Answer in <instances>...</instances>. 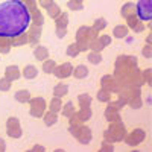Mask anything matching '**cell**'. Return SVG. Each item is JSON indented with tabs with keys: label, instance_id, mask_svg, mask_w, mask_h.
Wrapping results in <instances>:
<instances>
[{
	"label": "cell",
	"instance_id": "9",
	"mask_svg": "<svg viewBox=\"0 0 152 152\" xmlns=\"http://www.w3.org/2000/svg\"><path fill=\"white\" fill-rule=\"evenodd\" d=\"M34 56H35V59H38V61H44V59H47L49 58V50L44 47V46H37L35 49H34Z\"/></svg>",
	"mask_w": 152,
	"mask_h": 152
},
{
	"label": "cell",
	"instance_id": "13",
	"mask_svg": "<svg viewBox=\"0 0 152 152\" xmlns=\"http://www.w3.org/2000/svg\"><path fill=\"white\" fill-rule=\"evenodd\" d=\"M15 100L20 104H28L29 102V99H31V93L28 90H18L15 94H14Z\"/></svg>",
	"mask_w": 152,
	"mask_h": 152
},
{
	"label": "cell",
	"instance_id": "53",
	"mask_svg": "<svg viewBox=\"0 0 152 152\" xmlns=\"http://www.w3.org/2000/svg\"><path fill=\"white\" fill-rule=\"evenodd\" d=\"M151 41H152V35H148V38H146V43H148V44H151Z\"/></svg>",
	"mask_w": 152,
	"mask_h": 152
},
{
	"label": "cell",
	"instance_id": "4",
	"mask_svg": "<svg viewBox=\"0 0 152 152\" xmlns=\"http://www.w3.org/2000/svg\"><path fill=\"white\" fill-rule=\"evenodd\" d=\"M72 72H73V66L70 64V62H62L61 66H55L52 73L58 79H66V78H69V76H72Z\"/></svg>",
	"mask_w": 152,
	"mask_h": 152
},
{
	"label": "cell",
	"instance_id": "28",
	"mask_svg": "<svg viewBox=\"0 0 152 152\" xmlns=\"http://www.w3.org/2000/svg\"><path fill=\"white\" fill-rule=\"evenodd\" d=\"M97 99L100 100V102H110L111 100V91H108V90H100L99 93H97Z\"/></svg>",
	"mask_w": 152,
	"mask_h": 152
},
{
	"label": "cell",
	"instance_id": "35",
	"mask_svg": "<svg viewBox=\"0 0 152 152\" xmlns=\"http://www.w3.org/2000/svg\"><path fill=\"white\" fill-rule=\"evenodd\" d=\"M21 129H20V126H15V128H8V135L11 138H20L21 137Z\"/></svg>",
	"mask_w": 152,
	"mask_h": 152
},
{
	"label": "cell",
	"instance_id": "40",
	"mask_svg": "<svg viewBox=\"0 0 152 152\" xmlns=\"http://www.w3.org/2000/svg\"><path fill=\"white\" fill-rule=\"evenodd\" d=\"M97 40L100 41V44L105 47V46H110V43H111V37L104 34V35H99V37H97Z\"/></svg>",
	"mask_w": 152,
	"mask_h": 152
},
{
	"label": "cell",
	"instance_id": "29",
	"mask_svg": "<svg viewBox=\"0 0 152 152\" xmlns=\"http://www.w3.org/2000/svg\"><path fill=\"white\" fill-rule=\"evenodd\" d=\"M44 110H46V107H31L29 113H31L32 117H43Z\"/></svg>",
	"mask_w": 152,
	"mask_h": 152
},
{
	"label": "cell",
	"instance_id": "10",
	"mask_svg": "<svg viewBox=\"0 0 152 152\" xmlns=\"http://www.w3.org/2000/svg\"><path fill=\"white\" fill-rule=\"evenodd\" d=\"M100 82H102V88L104 90H108V91H114L116 90V81H114L113 76H104L102 79H100Z\"/></svg>",
	"mask_w": 152,
	"mask_h": 152
},
{
	"label": "cell",
	"instance_id": "19",
	"mask_svg": "<svg viewBox=\"0 0 152 152\" xmlns=\"http://www.w3.org/2000/svg\"><path fill=\"white\" fill-rule=\"evenodd\" d=\"M55 24H56V28H61V29H67V24H69V17L67 14H61L55 18Z\"/></svg>",
	"mask_w": 152,
	"mask_h": 152
},
{
	"label": "cell",
	"instance_id": "24",
	"mask_svg": "<svg viewBox=\"0 0 152 152\" xmlns=\"http://www.w3.org/2000/svg\"><path fill=\"white\" fill-rule=\"evenodd\" d=\"M61 113H62V114H64V116L69 119V117L72 116V114L75 113V107H73V104H72V102H67L66 105L62 104V107H61Z\"/></svg>",
	"mask_w": 152,
	"mask_h": 152
},
{
	"label": "cell",
	"instance_id": "32",
	"mask_svg": "<svg viewBox=\"0 0 152 152\" xmlns=\"http://www.w3.org/2000/svg\"><path fill=\"white\" fill-rule=\"evenodd\" d=\"M88 49H91L93 52H100V50L104 49V46L100 44V41H99L97 38H96V40H91V41H88Z\"/></svg>",
	"mask_w": 152,
	"mask_h": 152
},
{
	"label": "cell",
	"instance_id": "7",
	"mask_svg": "<svg viewBox=\"0 0 152 152\" xmlns=\"http://www.w3.org/2000/svg\"><path fill=\"white\" fill-rule=\"evenodd\" d=\"M40 34H41V26H35V24H31V32L28 35V43L31 46H37L38 41H40Z\"/></svg>",
	"mask_w": 152,
	"mask_h": 152
},
{
	"label": "cell",
	"instance_id": "46",
	"mask_svg": "<svg viewBox=\"0 0 152 152\" xmlns=\"http://www.w3.org/2000/svg\"><path fill=\"white\" fill-rule=\"evenodd\" d=\"M132 29H134V32H137V34H138V32H143V31H145V26H143V24H142L140 21H138Z\"/></svg>",
	"mask_w": 152,
	"mask_h": 152
},
{
	"label": "cell",
	"instance_id": "25",
	"mask_svg": "<svg viewBox=\"0 0 152 152\" xmlns=\"http://www.w3.org/2000/svg\"><path fill=\"white\" fill-rule=\"evenodd\" d=\"M78 102H79V107H81V108L90 107V105H91V97L88 96V94H79V96H78Z\"/></svg>",
	"mask_w": 152,
	"mask_h": 152
},
{
	"label": "cell",
	"instance_id": "38",
	"mask_svg": "<svg viewBox=\"0 0 152 152\" xmlns=\"http://www.w3.org/2000/svg\"><path fill=\"white\" fill-rule=\"evenodd\" d=\"M67 6H69V9H73V11H81L82 9V3L76 2V0H69Z\"/></svg>",
	"mask_w": 152,
	"mask_h": 152
},
{
	"label": "cell",
	"instance_id": "1",
	"mask_svg": "<svg viewBox=\"0 0 152 152\" xmlns=\"http://www.w3.org/2000/svg\"><path fill=\"white\" fill-rule=\"evenodd\" d=\"M31 26V11L21 0H6L0 3V38L12 40Z\"/></svg>",
	"mask_w": 152,
	"mask_h": 152
},
{
	"label": "cell",
	"instance_id": "49",
	"mask_svg": "<svg viewBox=\"0 0 152 152\" xmlns=\"http://www.w3.org/2000/svg\"><path fill=\"white\" fill-rule=\"evenodd\" d=\"M104 137L107 138V140H108V142H114V140H113V135H111V131H110V129H107V131H105V134H104Z\"/></svg>",
	"mask_w": 152,
	"mask_h": 152
},
{
	"label": "cell",
	"instance_id": "43",
	"mask_svg": "<svg viewBox=\"0 0 152 152\" xmlns=\"http://www.w3.org/2000/svg\"><path fill=\"white\" fill-rule=\"evenodd\" d=\"M21 2L28 6V9L31 11V12H34V11H37V5H35V0H21Z\"/></svg>",
	"mask_w": 152,
	"mask_h": 152
},
{
	"label": "cell",
	"instance_id": "15",
	"mask_svg": "<svg viewBox=\"0 0 152 152\" xmlns=\"http://www.w3.org/2000/svg\"><path fill=\"white\" fill-rule=\"evenodd\" d=\"M67 93H69V87L64 82L56 84L55 88H53V96H56V97H62V96H66Z\"/></svg>",
	"mask_w": 152,
	"mask_h": 152
},
{
	"label": "cell",
	"instance_id": "14",
	"mask_svg": "<svg viewBox=\"0 0 152 152\" xmlns=\"http://www.w3.org/2000/svg\"><path fill=\"white\" fill-rule=\"evenodd\" d=\"M120 14H122V17H123V18H126V17H129V15L135 14V5H134V3H131V2L125 3V5L122 6Z\"/></svg>",
	"mask_w": 152,
	"mask_h": 152
},
{
	"label": "cell",
	"instance_id": "30",
	"mask_svg": "<svg viewBox=\"0 0 152 152\" xmlns=\"http://www.w3.org/2000/svg\"><path fill=\"white\" fill-rule=\"evenodd\" d=\"M87 31H88V26H81L76 32V41H82V40H87ZM88 41V40H87Z\"/></svg>",
	"mask_w": 152,
	"mask_h": 152
},
{
	"label": "cell",
	"instance_id": "39",
	"mask_svg": "<svg viewBox=\"0 0 152 152\" xmlns=\"http://www.w3.org/2000/svg\"><path fill=\"white\" fill-rule=\"evenodd\" d=\"M99 35H97V31L94 29V28H88V31H87V40L88 41H91V40H96Z\"/></svg>",
	"mask_w": 152,
	"mask_h": 152
},
{
	"label": "cell",
	"instance_id": "2",
	"mask_svg": "<svg viewBox=\"0 0 152 152\" xmlns=\"http://www.w3.org/2000/svg\"><path fill=\"white\" fill-rule=\"evenodd\" d=\"M135 15L140 21H149L152 18L151 0H138V3L135 5Z\"/></svg>",
	"mask_w": 152,
	"mask_h": 152
},
{
	"label": "cell",
	"instance_id": "22",
	"mask_svg": "<svg viewBox=\"0 0 152 152\" xmlns=\"http://www.w3.org/2000/svg\"><path fill=\"white\" fill-rule=\"evenodd\" d=\"M87 59H88V62H91V64H94V66H97V64H100L102 62V56H100V52H91L88 53V56H87Z\"/></svg>",
	"mask_w": 152,
	"mask_h": 152
},
{
	"label": "cell",
	"instance_id": "48",
	"mask_svg": "<svg viewBox=\"0 0 152 152\" xmlns=\"http://www.w3.org/2000/svg\"><path fill=\"white\" fill-rule=\"evenodd\" d=\"M100 149H102V151H113V146L110 145V142H104V145H102Z\"/></svg>",
	"mask_w": 152,
	"mask_h": 152
},
{
	"label": "cell",
	"instance_id": "8",
	"mask_svg": "<svg viewBox=\"0 0 152 152\" xmlns=\"http://www.w3.org/2000/svg\"><path fill=\"white\" fill-rule=\"evenodd\" d=\"M5 78H8L9 81H17L20 78V69L17 66H8L5 69Z\"/></svg>",
	"mask_w": 152,
	"mask_h": 152
},
{
	"label": "cell",
	"instance_id": "36",
	"mask_svg": "<svg viewBox=\"0 0 152 152\" xmlns=\"http://www.w3.org/2000/svg\"><path fill=\"white\" fill-rule=\"evenodd\" d=\"M93 28H94L97 32L104 31V29L107 28V20H105V18H97V20L94 21V24H93Z\"/></svg>",
	"mask_w": 152,
	"mask_h": 152
},
{
	"label": "cell",
	"instance_id": "37",
	"mask_svg": "<svg viewBox=\"0 0 152 152\" xmlns=\"http://www.w3.org/2000/svg\"><path fill=\"white\" fill-rule=\"evenodd\" d=\"M129 105L132 108H140L142 107V99H140V94H135L129 99Z\"/></svg>",
	"mask_w": 152,
	"mask_h": 152
},
{
	"label": "cell",
	"instance_id": "12",
	"mask_svg": "<svg viewBox=\"0 0 152 152\" xmlns=\"http://www.w3.org/2000/svg\"><path fill=\"white\" fill-rule=\"evenodd\" d=\"M72 75L75 76L76 79H84V78H87V76H88V69L81 64V66H78V67H73Z\"/></svg>",
	"mask_w": 152,
	"mask_h": 152
},
{
	"label": "cell",
	"instance_id": "5",
	"mask_svg": "<svg viewBox=\"0 0 152 152\" xmlns=\"http://www.w3.org/2000/svg\"><path fill=\"white\" fill-rule=\"evenodd\" d=\"M111 135H113V140L114 142H119V140H123L126 132H125V128H123V125L120 123V120L117 122H111Z\"/></svg>",
	"mask_w": 152,
	"mask_h": 152
},
{
	"label": "cell",
	"instance_id": "47",
	"mask_svg": "<svg viewBox=\"0 0 152 152\" xmlns=\"http://www.w3.org/2000/svg\"><path fill=\"white\" fill-rule=\"evenodd\" d=\"M66 32H67V29L56 28V35H58V38H64V37H66Z\"/></svg>",
	"mask_w": 152,
	"mask_h": 152
},
{
	"label": "cell",
	"instance_id": "33",
	"mask_svg": "<svg viewBox=\"0 0 152 152\" xmlns=\"http://www.w3.org/2000/svg\"><path fill=\"white\" fill-rule=\"evenodd\" d=\"M28 104L31 107H46V100L43 97H31Z\"/></svg>",
	"mask_w": 152,
	"mask_h": 152
},
{
	"label": "cell",
	"instance_id": "17",
	"mask_svg": "<svg viewBox=\"0 0 152 152\" xmlns=\"http://www.w3.org/2000/svg\"><path fill=\"white\" fill-rule=\"evenodd\" d=\"M43 21H44L43 14L38 9L31 12V24H35V26H43Z\"/></svg>",
	"mask_w": 152,
	"mask_h": 152
},
{
	"label": "cell",
	"instance_id": "21",
	"mask_svg": "<svg viewBox=\"0 0 152 152\" xmlns=\"http://www.w3.org/2000/svg\"><path fill=\"white\" fill-rule=\"evenodd\" d=\"M9 41H11V46H23V44L28 43V34L24 32V34H21V35H18L15 38H12V40H9Z\"/></svg>",
	"mask_w": 152,
	"mask_h": 152
},
{
	"label": "cell",
	"instance_id": "51",
	"mask_svg": "<svg viewBox=\"0 0 152 152\" xmlns=\"http://www.w3.org/2000/svg\"><path fill=\"white\" fill-rule=\"evenodd\" d=\"M5 149H6V143L3 138H0V151H5Z\"/></svg>",
	"mask_w": 152,
	"mask_h": 152
},
{
	"label": "cell",
	"instance_id": "23",
	"mask_svg": "<svg viewBox=\"0 0 152 152\" xmlns=\"http://www.w3.org/2000/svg\"><path fill=\"white\" fill-rule=\"evenodd\" d=\"M55 61H52V59H44L43 61V72L44 73H47V75H50V73H52L53 72V69H55Z\"/></svg>",
	"mask_w": 152,
	"mask_h": 152
},
{
	"label": "cell",
	"instance_id": "27",
	"mask_svg": "<svg viewBox=\"0 0 152 152\" xmlns=\"http://www.w3.org/2000/svg\"><path fill=\"white\" fill-rule=\"evenodd\" d=\"M66 53H67L69 56H72V58L78 56V55L81 53V52H79V49H78V44H76V43H73V44L67 46V50H66Z\"/></svg>",
	"mask_w": 152,
	"mask_h": 152
},
{
	"label": "cell",
	"instance_id": "11",
	"mask_svg": "<svg viewBox=\"0 0 152 152\" xmlns=\"http://www.w3.org/2000/svg\"><path fill=\"white\" fill-rule=\"evenodd\" d=\"M43 120L47 126H53L56 122H58V113H53V111H47L43 114Z\"/></svg>",
	"mask_w": 152,
	"mask_h": 152
},
{
	"label": "cell",
	"instance_id": "34",
	"mask_svg": "<svg viewBox=\"0 0 152 152\" xmlns=\"http://www.w3.org/2000/svg\"><path fill=\"white\" fill-rule=\"evenodd\" d=\"M11 87H12V81H9L8 78L0 79V91H9Z\"/></svg>",
	"mask_w": 152,
	"mask_h": 152
},
{
	"label": "cell",
	"instance_id": "31",
	"mask_svg": "<svg viewBox=\"0 0 152 152\" xmlns=\"http://www.w3.org/2000/svg\"><path fill=\"white\" fill-rule=\"evenodd\" d=\"M47 14H49V17H52V18H56L59 14H61V9H59V6L58 5H52V6H49L47 8Z\"/></svg>",
	"mask_w": 152,
	"mask_h": 152
},
{
	"label": "cell",
	"instance_id": "6",
	"mask_svg": "<svg viewBox=\"0 0 152 152\" xmlns=\"http://www.w3.org/2000/svg\"><path fill=\"white\" fill-rule=\"evenodd\" d=\"M125 140L128 145H138L145 140V131L143 129H134L131 134L125 137Z\"/></svg>",
	"mask_w": 152,
	"mask_h": 152
},
{
	"label": "cell",
	"instance_id": "45",
	"mask_svg": "<svg viewBox=\"0 0 152 152\" xmlns=\"http://www.w3.org/2000/svg\"><path fill=\"white\" fill-rule=\"evenodd\" d=\"M38 3H40V6H41L43 9H47L49 6L53 5V0H38Z\"/></svg>",
	"mask_w": 152,
	"mask_h": 152
},
{
	"label": "cell",
	"instance_id": "50",
	"mask_svg": "<svg viewBox=\"0 0 152 152\" xmlns=\"http://www.w3.org/2000/svg\"><path fill=\"white\" fill-rule=\"evenodd\" d=\"M143 76H145L146 82H148V84H151V70H146V72L143 73Z\"/></svg>",
	"mask_w": 152,
	"mask_h": 152
},
{
	"label": "cell",
	"instance_id": "52",
	"mask_svg": "<svg viewBox=\"0 0 152 152\" xmlns=\"http://www.w3.org/2000/svg\"><path fill=\"white\" fill-rule=\"evenodd\" d=\"M32 151H44V146H34Z\"/></svg>",
	"mask_w": 152,
	"mask_h": 152
},
{
	"label": "cell",
	"instance_id": "18",
	"mask_svg": "<svg viewBox=\"0 0 152 152\" xmlns=\"http://www.w3.org/2000/svg\"><path fill=\"white\" fill-rule=\"evenodd\" d=\"M129 32V28L128 26H123V24H119V26H116L113 29V34L116 38H125L126 35H128Z\"/></svg>",
	"mask_w": 152,
	"mask_h": 152
},
{
	"label": "cell",
	"instance_id": "3",
	"mask_svg": "<svg viewBox=\"0 0 152 152\" xmlns=\"http://www.w3.org/2000/svg\"><path fill=\"white\" fill-rule=\"evenodd\" d=\"M70 132L75 135L76 140L82 145H88L91 140V131H90V128H87V126L81 125V126H76V128H72L70 126Z\"/></svg>",
	"mask_w": 152,
	"mask_h": 152
},
{
	"label": "cell",
	"instance_id": "16",
	"mask_svg": "<svg viewBox=\"0 0 152 152\" xmlns=\"http://www.w3.org/2000/svg\"><path fill=\"white\" fill-rule=\"evenodd\" d=\"M23 76L26 79H34L38 76V69L35 66H26L23 69Z\"/></svg>",
	"mask_w": 152,
	"mask_h": 152
},
{
	"label": "cell",
	"instance_id": "26",
	"mask_svg": "<svg viewBox=\"0 0 152 152\" xmlns=\"http://www.w3.org/2000/svg\"><path fill=\"white\" fill-rule=\"evenodd\" d=\"M79 117L82 119V120H88V119H91V116H93V113H91V108L90 107H85V108H79Z\"/></svg>",
	"mask_w": 152,
	"mask_h": 152
},
{
	"label": "cell",
	"instance_id": "44",
	"mask_svg": "<svg viewBox=\"0 0 152 152\" xmlns=\"http://www.w3.org/2000/svg\"><path fill=\"white\" fill-rule=\"evenodd\" d=\"M143 55H145V58H152V46L151 44H146L145 46V49H143Z\"/></svg>",
	"mask_w": 152,
	"mask_h": 152
},
{
	"label": "cell",
	"instance_id": "41",
	"mask_svg": "<svg viewBox=\"0 0 152 152\" xmlns=\"http://www.w3.org/2000/svg\"><path fill=\"white\" fill-rule=\"evenodd\" d=\"M15 126H20V120L17 117H9L6 122V128H15Z\"/></svg>",
	"mask_w": 152,
	"mask_h": 152
},
{
	"label": "cell",
	"instance_id": "42",
	"mask_svg": "<svg viewBox=\"0 0 152 152\" xmlns=\"http://www.w3.org/2000/svg\"><path fill=\"white\" fill-rule=\"evenodd\" d=\"M126 21H128V28H134L135 24L138 23V18H137L135 14H132V15H129V17H126Z\"/></svg>",
	"mask_w": 152,
	"mask_h": 152
},
{
	"label": "cell",
	"instance_id": "20",
	"mask_svg": "<svg viewBox=\"0 0 152 152\" xmlns=\"http://www.w3.org/2000/svg\"><path fill=\"white\" fill-rule=\"evenodd\" d=\"M61 107H62V100H61V97L53 96V99L50 100V104H49V110H50V111H53V113H59V111H61Z\"/></svg>",
	"mask_w": 152,
	"mask_h": 152
}]
</instances>
